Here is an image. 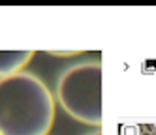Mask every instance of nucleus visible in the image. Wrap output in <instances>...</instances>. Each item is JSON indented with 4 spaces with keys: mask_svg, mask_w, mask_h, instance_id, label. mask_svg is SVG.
Here are the masks:
<instances>
[{
    "mask_svg": "<svg viewBox=\"0 0 156 135\" xmlns=\"http://www.w3.org/2000/svg\"><path fill=\"white\" fill-rule=\"evenodd\" d=\"M55 122V96L28 71L0 79V135H47Z\"/></svg>",
    "mask_w": 156,
    "mask_h": 135,
    "instance_id": "nucleus-1",
    "label": "nucleus"
},
{
    "mask_svg": "<svg viewBox=\"0 0 156 135\" xmlns=\"http://www.w3.org/2000/svg\"><path fill=\"white\" fill-rule=\"evenodd\" d=\"M55 99L75 120L102 126V64L81 62L66 70L57 81Z\"/></svg>",
    "mask_w": 156,
    "mask_h": 135,
    "instance_id": "nucleus-2",
    "label": "nucleus"
},
{
    "mask_svg": "<svg viewBox=\"0 0 156 135\" xmlns=\"http://www.w3.org/2000/svg\"><path fill=\"white\" fill-rule=\"evenodd\" d=\"M32 56V51H0V79L23 71Z\"/></svg>",
    "mask_w": 156,
    "mask_h": 135,
    "instance_id": "nucleus-3",
    "label": "nucleus"
},
{
    "mask_svg": "<svg viewBox=\"0 0 156 135\" xmlns=\"http://www.w3.org/2000/svg\"><path fill=\"white\" fill-rule=\"evenodd\" d=\"M122 135H139V128L137 126H128L122 130Z\"/></svg>",
    "mask_w": 156,
    "mask_h": 135,
    "instance_id": "nucleus-4",
    "label": "nucleus"
},
{
    "mask_svg": "<svg viewBox=\"0 0 156 135\" xmlns=\"http://www.w3.org/2000/svg\"><path fill=\"white\" fill-rule=\"evenodd\" d=\"M49 53L55 56H70V54H77L79 51H49Z\"/></svg>",
    "mask_w": 156,
    "mask_h": 135,
    "instance_id": "nucleus-5",
    "label": "nucleus"
},
{
    "mask_svg": "<svg viewBox=\"0 0 156 135\" xmlns=\"http://www.w3.org/2000/svg\"><path fill=\"white\" fill-rule=\"evenodd\" d=\"M145 130H147V133H156V126H154V124H149V126H145Z\"/></svg>",
    "mask_w": 156,
    "mask_h": 135,
    "instance_id": "nucleus-6",
    "label": "nucleus"
},
{
    "mask_svg": "<svg viewBox=\"0 0 156 135\" xmlns=\"http://www.w3.org/2000/svg\"><path fill=\"white\" fill-rule=\"evenodd\" d=\"M90 135H102V131H100V130H96V131H92Z\"/></svg>",
    "mask_w": 156,
    "mask_h": 135,
    "instance_id": "nucleus-7",
    "label": "nucleus"
},
{
    "mask_svg": "<svg viewBox=\"0 0 156 135\" xmlns=\"http://www.w3.org/2000/svg\"><path fill=\"white\" fill-rule=\"evenodd\" d=\"M143 135H152V133H147V131H145V133H143Z\"/></svg>",
    "mask_w": 156,
    "mask_h": 135,
    "instance_id": "nucleus-8",
    "label": "nucleus"
},
{
    "mask_svg": "<svg viewBox=\"0 0 156 135\" xmlns=\"http://www.w3.org/2000/svg\"><path fill=\"white\" fill-rule=\"evenodd\" d=\"M152 135H156V133H152Z\"/></svg>",
    "mask_w": 156,
    "mask_h": 135,
    "instance_id": "nucleus-9",
    "label": "nucleus"
}]
</instances>
